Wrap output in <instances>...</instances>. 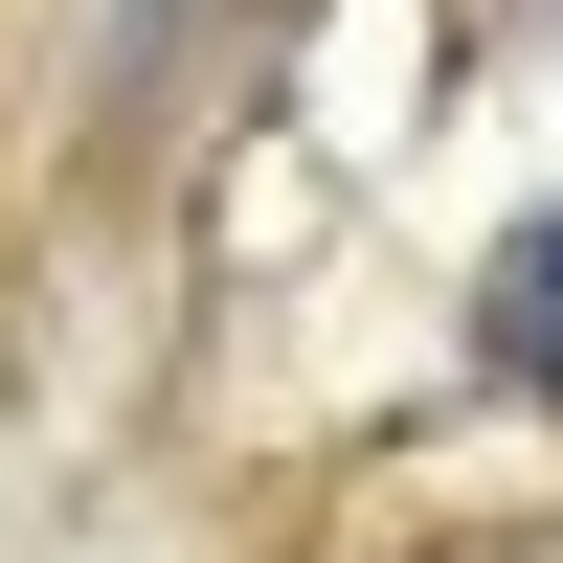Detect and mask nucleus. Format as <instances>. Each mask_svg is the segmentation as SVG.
<instances>
[{
    "instance_id": "nucleus-1",
    "label": "nucleus",
    "mask_w": 563,
    "mask_h": 563,
    "mask_svg": "<svg viewBox=\"0 0 563 563\" xmlns=\"http://www.w3.org/2000/svg\"><path fill=\"white\" fill-rule=\"evenodd\" d=\"M474 361L563 406V225H519V249H496V316H474Z\"/></svg>"
}]
</instances>
